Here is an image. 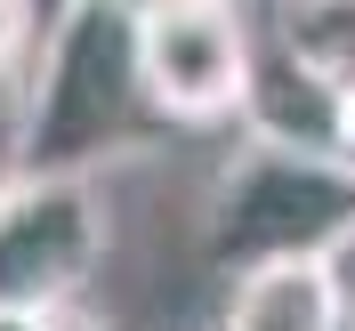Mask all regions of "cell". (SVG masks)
Here are the masks:
<instances>
[{
    "mask_svg": "<svg viewBox=\"0 0 355 331\" xmlns=\"http://www.w3.org/2000/svg\"><path fill=\"white\" fill-rule=\"evenodd\" d=\"M154 130L137 81V0H65L33 33L17 170H105Z\"/></svg>",
    "mask_w": 355,
    "mask_h": 331,
    "instance_id": "1",
    "label": "cell"
},
{
    "mask_svg": "<svg viewBox=\"0 0 355 331\" xmlns=\"http://www.w3.org/2000/svg\"><path fill=\"white\" fill-rule=\"evenodd\" d=\"M57 8H65V0H33V24H49V17H57Z\"/></svg>",
    "mask_w": 355,
    "mask_h": 331,
    "instance_id": "13",
    "label": "cell"
},
{
    "mask_svg": "<svg viewBox=\"0 0 355 331\" xmlns=\"http://www.w3.org/2000/svg\"><path fill=\"white\" fill-rule=\"evenodd\" d=\"M347 219H355V178L331 154L250 137L210 186L202 259L218 275H243V266H266V259H315Z\"/></svg>",
    "mask_w": 355,
    "mask_h": 331,
    "instance_id": "2",
    "label": "cell"
},
{
    "mask_svg": "<svg viewBox=\"0 0 355 331\" xmlns=\"http://www.w3.org/2000/svg\"><path fill=\"white\" fill-rule=\"evenodd\" d=\"M49 331H105V323H97V315H81V307L65 299V307H49Z\"/></svg>",
    "mask_w": 355,
    "mask_h": 331,
    "instance_id": "10",
    "label": "cell"
},
{
    "mask_svg": "<svg viewBox=\"0 0 355 331\" xmlns=\"http://www.w3.org/2000/svg\"><path fill=\"white\" fill-rule=\"evenodd\" d=\"M339 113H347V81L331 65H315L299 41L283 33H250V65H243V97L234 121L266 146H299V154H331Z\"/></svg>",
    "mask_w": 355,
    "mask_h": 331,
    "instance_id": "5",
    "label": "cell"
},
{
    "mask_svg": "<svg viewBox=\"0 0 355 331\" xmlns=\"http://www.w3.org/2000/svg\"><path fill=\"white\" fill-rule=\"evenodd\" d=\"M315 266H323V283H331V307H339V323L355 331V219L339 226L331 243L315 251Z\"/></svg>",
    "mask_w": 355,
    "mask_h": 331,
    "instance_id": "7",
    "label": "cell"
},
{
    "mask_svg": "<svg viewBox=\"0 0 355 331\" xmlns=\"http://www.w3.org/2000/svg\"><path fill=\"white\" fill-rule=\"evenodd\" d=\"M331 162L355 178V89H347V113H339V137H331Z\"/></svg>",
    "mask_w": 355,
    "mask_h": 331,
    "instance_id": "9",
    "label": "cell"
},
{
    "mask_svg": "<svg viewBox=\"0 0 355 331\" xmlns=\"http://www.w3.org/2000/svg\"><path fill=\"white\" fill-rule=\"evenodd\" d=\"M0 331H49V315H24V307H0Z\"/></svg>",
    "mask_w": 355,
    "mask_h": 331,
    "instance_id": "12",
    "label": "cell"
},
{
    "mask_svg": "<svg viewBox=\"0 0 355 331\" xmlns=\"http://www.w3.org/2000/svg\"><path fill=\"white\" fill-rule=\"evenodd\" d=\"M218 331H347V323H339L331 283H323L315 259H266L234 275Z\"/></svg>",
    "mask_w": 355,
    "mask_h": 331,
    "instance_id": "6",
    "label": "cell"
},
{
    "mask_svg": "<svg viewBox=\"0 0 355 331\" xmlns=\"http://www.w3.org/2000/svg\"><path fill=\"white\" fill-rule=\"evenodd\" d=\"M250 33L259 24L243 0H137V81L154 121H178V130L234 121Z\"/></svg>",
    "mask_w": 355,
    "mask_h": 331,
    "instance_id": "4",
    "label": "cell"
},
{
    "mask_svg": "<svg viewBox=\"0 0 355 331\" xmlns=\"http://www.w3.org/2000/svg\"><path fill=\"white\" fill-rule=\"evenodd\" d=\"M105 266L97 170H17L0 186V307L49 315Z\"/></svg>",
    "mask_w": 355,
    "mask_h": 331,
    "instance_id": "3",
    "label": "cell"
},
{
    "mask_svg": "<svg viewBox=\"0 0 355 331\" xmlns=\"http://www.w3.org/2000/svg\"><path fill=\"white\" fill-rule=\"evenodd\" d=\"M17 178V113H0V186Z\"/></svg>",
    "mask_w": 355,
    "mask_h": 331,
    "instance_id": "11",
    "label": "cell"
},
{
    "mask_svg": "<svg viewBox=\"0 0 355 331\" xmlns=\"http://www.w3.org/2000/svg\"><path fill=\"white\" fill-rule=\"evenodd\" d=\"M33 33H41L33 24V0H0V73L33 57Z\"/></svg>",
    "mask_w": 355,
    "mask_h": 331,
    "instance_id": "8",
    "label": "cell"
}]
</instances>
